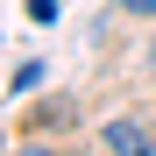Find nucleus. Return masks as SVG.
<instances>
[{"label": "nucleus", "instance_id": "1", "mask_svg": "<svg viewBox=\"0 0 156 156\" xmlns=\"http://www.w3.org/2000/svg\"><path fill=\"white\" fill-rule=\"evenodd\" d=\"M99 142H107L114 156H149V149H156V135H149L142 121H107V128H99Z\"/></svg>", "mask_w": 156, "mask_h": 156}, {"label": "nucleus", "instance_id": "2", "mask_svg": "<svg viewBox=\"0 0 156 156\" xmlns=\"http://www.w3.org/2000/svg\"><path fill=\"white\" fill-rule=\"evenodd\" d=\"M36 85H43V64H36V57H29V64H21V71H14V78H7V92H21V99H29V92H36Z\"/></svg>", "mask_w": 156, "mask_h": 156}, {"label": "nucleus", "instance_id": "3", "mask_svg": "<svg viewBox=\"0 0 156 156\" xmlns=\"http://www.w3.org/2000/svg\"><path fill=\"white\" fill-rule=\"evenodd\" d=\"M128 14H142V21H156V0H121Z\"/></svg>", "mask_w": 156, "mask_h": 156}]
</instances>
